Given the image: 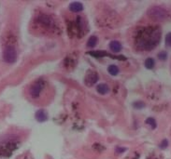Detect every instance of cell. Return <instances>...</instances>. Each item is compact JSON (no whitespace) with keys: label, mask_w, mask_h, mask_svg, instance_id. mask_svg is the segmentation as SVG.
<instances>
[{"label":"cell","mask_w":171,"mask_h":159,"mask_svg":"<svg viewBox=\"0 0 171 159\" xmlns=\"http://www.w3.org/2000/svg\"><path fill=\"white\" fill-rule=\"evenodd\" d=\"M161 39V31L157 27H147L136 37V47L141 50H152Z\"/></svg>","instance_id":"6da1fadb"},{"label":"cell","mask_w":171,"mask_h":159,"mask_svg":"<svg viewBox=\"0 0 171 159\" xmlns=\"http://www.w3.org/2000/svg\"><path fill=\"white\" fill-rule=\"evenodd\" d=\"M148 14L151 18L157 20V21H163L167 17V12L162 8L159 7H152L149 9Z\"/></svg>","instance_id":"7a4b0ae2"},{"label":"cell","mask_w":171,"mask_h":159,"mask_svg":"<svg viewBox=\"0 0 171 159\" xmlns=\"http://www.w3.org/2000/svg\"><path fill=\"white\" fill-rule=\"evenodd\" d=\"M3 59L4 61L8 63H13L16 62L17 59V54H16L15 48L11 46H8L5 48L3 51Z\"/></svg>","instance_id":"3957f363"},{"label":"cell","mask_w":171,"mask_h":159,"mask_svg":"<svg viewBox=\"0 0 171 159\" xmlns=\"http://www.w3.org/2000/svg\"><path fill=\"white\" fill-rule=\"evenodd\" d=\"M44 89V82L42 80H37L32 85L29 93L32 98H37Z\"/></svg>","instance_id":"277c9868"},{"label":"cell","mask_w":171,"mask_h":159,"mask_svg":"<svg viewBox=\"0 0 171 159\" xmlns=\"http://www.w3.org/2000/svg\"><path fill=\"white\" fill-rule=\"evenodd\" d=\"M98 80V75L96 72H93V71H90L88 72V74L85 76L84 82L87 86H93L95 83H96Z\"/></svg>","instance_id":"5b68a950"},{"label":"cell","mask_w":171,"mask_h":159,"mask_svg":"<svg viewBox=\"0 0 171 159\" xmlns=\"http://www.w3.org/2000/svg\"><path fill=\"white\" fill-rule=\"evenodd\" d=\"M88 54L89 55H92L93 57H96V58H102V57H105V56H108L110 58H112V59H119V60H126L125 57L124 56H120V57H115V56H112V55H109L108 53L107 52H104L102 50H96V51H90V52H88Z\"/></svg>","instance_id":"8992f818"},{"label":"cell","mask_w":171,"mask_h":159,"mask_svg":"<svg viewBox=\"0 0 171 159\" xmlns=\"http://www.w3.org/2000/svg\"><path fill=\"white\" fill-rule=\"evenodd\" d=\"M35 117H36V120L37 122L40 123H43L48 120V114L46 113L45 110H43V109H40V110H38L36 112L35 114Z\"/></svg>","instance_id":"52a82bcc"},{"label":"cell","mask_w":171,"mask_h":159,"mask_svg":"<svg viewBox=\"0 0 171 159\" xmlns=\"http://www.w3.org/2000/svg\"><path fill=\"white\" fill-rule=\"evenodd\" d=\"M69 9L72 12H80L83 10V5H82L80 2H73L69 5Z\"/></svg>","instance_id":"ba28073f"},{"label":"cell","mask_w":171,"mask_h":159,"mask_svg":"<svg viewBox=\"0 0 171 159\" xmlns=\"http://www.w3.org/2000/svg\"><path fill=\"white\" fill-rule=\"evenodd\" d=\"M109 48L111 51L118 53L122 49V45H121V43L119 41H111L109 43Z\"/></svg>","instance_id":"9c48e42d"},{"label":"cell","mask_w":171,"mask_h":159,"mask_svg":"<svg viewBox=\"0 0 171 159\" xmlns=\"http://www.w3.org/2000/svg\"><path fill=\"white\" fill-rule=\"evenodd\" d=\"M96 90L97 92L99 93V94H101V95H104V94H107V93L109 91V87L107 84H99L97 87H96Z\"/></svg>","instance_id":"30bf717a"},{"label":"cell","mask_w":171,"mask_h":159,"mask_svg":"<svg viewBox=\"0 0 171 159\" xmlns=\"http://www.w3.org/2000/svg\"><path fill=\"white\" fill-rule=\"evenodd\" d=\"M144 65L147 69H152L154 67V65H155V62H154V60L152 58H148L145 60Z\"/></svg>","instance_id":"8fae6325"},{"label":"cell","mask_w":171,"mask_h":159,"mask_svg":"<svg viewBox=\"0 0 171 159\" xmlns=\"http://www.w3.org/2000/svg\"><path fill=\"white\" fill-rule=\"evenodd\" d=\"M108 72L111 75H117L118 73H119V68L116 66V65L114 64H111L109 65L108 68Z\"/></svg>","instance_id":"7c38bea8"},{"label":"cell","mask_w":171,"mask_h":159,"mask_svg":"<svg viewBox=\"0 0 171 159\" xmlns=\"http://www.w3.org/2000/svg\"><path fill=\"white\" fill-rule=\"evenodd\" d=\"M96 43H97V37L96 35H92L87 41V46L89 48H93L96 47Z\"/></svg>","instance_id":"4fadbf2b"},{"label":"cell","mask_w":171,"mask_h":159,"mask_svg":"<svg viewBox=\"0 0 171 159\" xmlns=\"http://www.w3.org/2000/svg\"><path fill=\"white\" fill-rule=\"evenodd\" d=\"M146 124L149 125L152 128H156V121H155V119L152 118V117H149L147 120H146Z\"/></svg>","instance_id":"5bb4252c"},{"label":"cell","mask_w":171,"mask_h":159,"mask_svg":"<svg viewBox=\"0 0 171 159\" xmlns=\"http://www.w3.org/2000/svg\"><path fill=\"white\" fill-rule=\"evenodd\" d=\"M158 58L161 60V61H165L167 58V53L165 51H161L158 53Z\"/></svg>","instance_id":"9a60e30c"},{"label":"cell","mask_w":171,"mask_h":159,"mask_svg":"<svg viewBox=\"0 0 171 159\" xmlns=\"http://www.w3.org/2000/svg\"><path fill=\"white\" fill-rule=\"evenodd\" d=\"M165 44H167V46L171 48V33H168L165 35Z\"/></svg>","instance_id":"2e32d148"},{"label":"cell","mask_w":171,"mask_h":159,"mask_svg":"<svg viewBox=\"0 0 171 159\" xmlns=\"http://www.w3.org/2000/svg\"><path fill=\"white\" fill-rule=\"evenodd\" d=\"M134 107L137 109H141L142 107H144V103L141 102H137L134 103Z\"/></svg>","instance_id":"e0dca14e"},{"label":"cell","mask_w":171,"mask_h":159,"mask_svg":"<svg viewBox=\"0 0 171 159\" xmlns=\"http://www.w3.org/2000/svg\"><path fill=\"white\" fill-rule=\"evenodd\" d=\"M167 144H168V142L167 140H164L162 142H161V144H160V147L162 148V149H165V148H167Z\"/></svg>","instance_id":"ac0fdd59"}]
</instances>
